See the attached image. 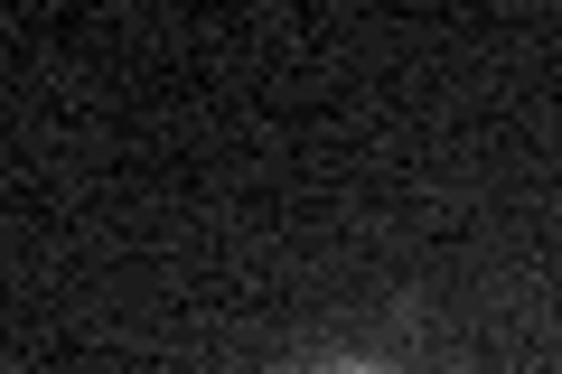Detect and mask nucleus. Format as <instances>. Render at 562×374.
<instances>
[{
  "label": "nucleus",
  "mask_w": 562,
  "mask_h": 374,
  "mask_svg": "<svg viewBox=\"0 0 562 374\" xmlns=\"http://www.w3.org/2000/svg\"><path fill=\"white\" fill-rule=\"evenodd\" d=\"M347 374H366V365H347Z\"/></svg>",
  "instance_id": "obj_1"
}]
</instances>
